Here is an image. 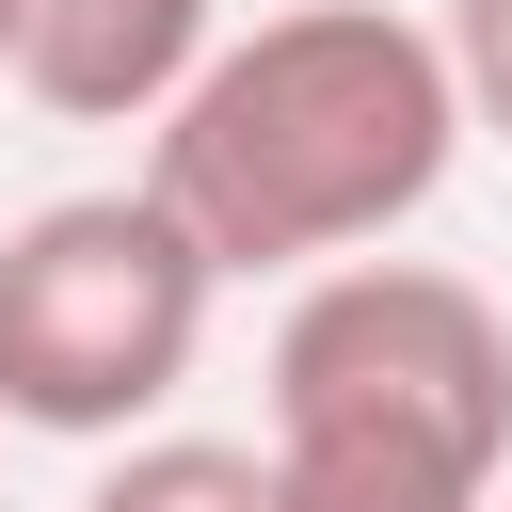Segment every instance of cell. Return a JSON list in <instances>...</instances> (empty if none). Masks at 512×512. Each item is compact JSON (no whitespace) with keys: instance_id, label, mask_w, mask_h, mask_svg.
<instances>
[{"instance_id":"obj_1","label":"cell","mask_w":512,"mask_h":512,"mask_svg":"<svg viewBox=\"0 0 512 512\" xmlns=\"http://www.w3.org/2000/svg\"><path fill=\"white\" fill-rule=\"evenodd\" d=\"M464 160V80L448 32L400 0H288L256 32H224V64L176 96V128L144 144V192L192 224V256L240 272H352L368 240H400Z\"/></svg>"},{"instance_id":"obj_2","label":"cell","mask_w":512,"mask_h":512,"mask_svg":"<svg viewBox=\"0 0 512 512\" xmlns=\"http://www.w3.org/2000/svg\"><path fill=\"white\" fill-rule=\"evenodd\" d=\"M288 512H496L512 496V320L432 256H352L272 320Z\"/></svg>"},{"instance_id":"obj_4","label":"cell","mask_w":512,"mask_h":512,"mask_svg":"<svg viewBox=\"0 0 512 512\" xmlns=\"http://www.w3.org/2000/svg\"><path fill=\"white\" fill-rule=\"evenodd\" d=\"M208 64H224V0H32V48H16V80L64 128H144V144Z\"/></svg>"},{"instance_id":"obj_5","label":"cell","mask_w":512,"mask_h":512,"mask_svg":"<svg viewBox=\"0 0 512 512\" xmlns=\"http://www.w3.org/2000/svg\"><path fill=\"white\" fill-rule=\"evenodd\" d=\"M80 512H288L272 448H224V432H144L80 480Z\"/></svg>"},{"instance_id":"obj_6","label":"cell","mask_w":512,"mask_h":512,"mask_svg":"<svg viewBox=\"0 0 512 512\" xmlns=\"http://www.w3.org/2000/svg\"><path fill=\"white\" fill-rule=\"evenodd\" d=\"M432 32H448V80H464V128L512 144V0H448Z\"/></svg>"},{"instance_id":"obj_3","label":"cell","mask_w":512,"mask_h":512,"mask_svg":"<svg viewBox=\"0 0 512 512\" xmlns=\"http://www.w3.org/2000/svg\"><path fill=\"white\" fill-rule=\"evenodd\" d=\"M224 272L192 256V224L128 176V192H48L0 224V432H64V448H144V416L192 384Z\"/></svg>"},{"instance_id":"obj_7","label":"cell","mask_w":512,"mask_h":512,"mask_svg":"<svg viewBox=\"0 0 512 512\" xmlns=\"http://www.w3.org/2000/svg\"><path fill=\"white\" fill-rule=\"evenodd\" d=\"M16 48H32V0H0V80H16Z\"/></svg>"},{"instance_id":"obj_8","label":"cell","mask_w":512,"mask_h":512,"mask_svg":"<svg viewBox=\"0 0 512 512\" xmlns=\"http://www.w3.org/2000/svg\"><path fill=\"white\" fill-rule=\"evenodd\" d=\"M496 512H512V496H496Z\"/></svg>"}]
</instances>
